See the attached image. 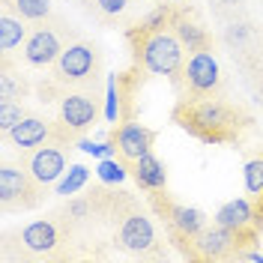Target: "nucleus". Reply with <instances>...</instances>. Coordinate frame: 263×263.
<instances>
[{"label": "nucleus", "mask_w": 263, "mask_h": 263, "mask_svg": "<svg viewBox=\"0 0 263 263\" xmlns=\"http://www.w3.org/2000/svg\"><path fill=\"white\" fill-rule=\"evenodd\" d=\"M171 123L206 147L246 149L263 141L257 111L248 102L236 99L233 93L203 99H177L171 108Z\"/></svg>", "instance_id": "1"}, {"label": "nucleus", "mask_w": 263, "mask_h": 263, "mask_svg": "<svg viewBox=\"0 0 263 263\" xmlns=\"http://www.w3.org/2000/svg\"><path fill=\"white\" fill-rule=\"evenodd\" d=\"M0 260L3 263H69L78 260L72 228L57 210L27 221L21 228H3L0 233Z\"/></svg>", "instance_id": "4"}, {"label": "nucleus", "mask_w": 263, "mask_h": 263, "mask_svg": "<svg viewBox=\"0 0 263 263\" xmlns=\"http://www.w3.org/2000/svg\"><path fill=\"white\" fill-rule=\"evenodd\" d=\"M123 177H129V171H126V164L120 162L117 156H111V159H102V164H99V180H105V182H123Z\"/></svg>", "instance_id": "26"}, {"label": "nucleus", "mask_w": 263, "mask_h": 263, "mask_svg": "<svg viewBox=\"0 0 263 263\" xmlns=\"http://www.w3.org/2000/svg\"><path fill=\"white\" fill-rule=\"evenodd\" d=\"M210 9H200L195 0H174L171 30L180 36L189 54L195 51H221L218 45V27L210 24Z\"/></svg>", "instance_id": "13"}, {"label": "nucleus", "mask_w": 263, "mask_h": 263, "mask_svg": "<svg viewBox=\"0 0 263 263\" xmlns=\"http://www.w3.org/2000/svg\"><path fill=\"white\" fill-rule=\"evenodd\" d=\"M0 9L33 24V21H39V18L54 12V0H0Z\"/></svg>", "instance_id": "22"}, {"label": "nucleus", "mask_w": 263, "mask_h": 263, "mask_svg": "<svg viewBox=\"0 0 263 263\" xmlns=\"http://www.w3.org/2000/svg\"><path fill=\"white\" fill-rule=\"evenodd\" d=\"M105 51L93 36H78L63 54L42 72L57 90H87V87H105Z\"/></svg>", "instance_id": "7"}, {"label": "nucleus", "mask_w": 263, "mask_h": 263, "mask_svg": "<svg viewBox=\"0 0 263 263\" xmlns=\"http://www.w3.org/2000/svg\"><path fill=\"white\" fill-rule=\"evenodd\" d=\"M248 96L254 99V105H257V108H260V111H263V81L257 84L254 90H248Z\"/></svg>", "instance_id": "27"}, {"label": "nucleus", "mask_w": 263, "mask_h": 263, "mask_svg": "<svg viewBox=\"0 0 263 263\" xmlns=\"http://www.w3.org/2000/svg\"><path fill=\"white\" fill-rule=\"evenodd\" d=\"M246 153V197L254 206L257 224L263 228V141L242 149Z\"/></svg>", "instance_id": "19"}, {"label": "nucleus", "mask_w": 263, "mask_h": 263, "mask_svg": "<svg viewBox=\"0 0 263 263\" xmlns=\"http://www.w3.org/2000/svg\"><path fill=\"white\" fill-rule=\"evenodd\" d=\"M144 197H147V203H149V210H153V215H156V221L162 224L171 248H174L180 257H185V260L195 263L197 236L206 230V224H210L213 218L203 213V210H197V206H189V203L177 200L167 189L147 192Z\"/></svg>", "instance_id": "5"}, {"label": "nucleus", "mask_w": 263, "mask_h": 263, "mask_svg": "<svg viewBox=\"0 0 263 263\" xmlns=\"http://www.w3.org/2000/svg\"><path fill=\"white\" fill-rule=\"evenodd\" d=\"M78 147H63V144H45V147H36L21 153V159L27 162L30 174L42 182L45 189H54L60 177L66 174V164L72 162V153Z\"/></svg>", "instance_id": "15"}, {"label": "nucleus", "mask_w": 263, "mask_h": 263, "mask_svg": "<svg viewBox=\"0 0 263 263\" xmlns=\"http://www.w3.org/2000/svg\"><path fill=\"white\" fill-rule=\"evenodd\" d=\"M126 171H129L132 182L138 185L141 195L156 192V189H167V167H164V162L156 156V153H147V156H141V159L129 162L126 164Z\"/></svg>", "instance_id": "18"}, {"label": "nucleus", "mask_w": 263, "mask_h": 263, "mask_svg": "<svg viewBox=\"0 0 263 263\" xmlns=\"http://www.w3.org/2000/svg\"><path fill=\"white\" fill-rule=\"evenodd\" d=\"M93 18V24L108 30H126L141 18V0H90L84 9Z\"/></svg>", "instance_id": "17"}, {"label": "nucleus", "mask_w": 263, "mask_h": 263, "mask_svg": "<svg viewBox=\"0 0 263 263\" xmlns=\"http://www.w3.org/2000/svg\"><path fill=\"white\" fill-rule=\"evenodd\" d=\"M177 99H203L230 93V78L218 60V51H195L185 57L177 78H171Z\"/></svg>", "instance_id": "11"}, {"label": "nucleus", "mask_w": 263, "mask_h": 263, "mask_svg": "<svg viewBox=\"0 0 263 263\" xmlns=\"http://www.w3.org/2000/svg\"><path fill=\"white\" fill-rule=\"evenodd\" d=\"M102 200H105V218H108L114 251H123L138 260L171 257L174 248L167 242L162 224L156 221L147 197L141 200V195H135L126 185L102 180Z\"/></svg>", "instance_id": "2"}, {"label": "nucleus", "mask_w": 263, "mask_h": 263, "mask_svg": "<svg viewBox=\"0 0 263 263\" xmlns=\"http://www.w3.org/2000/svg\"><path fill=\"white\" fill-rule=\"evenodd\" d=\"M81 141H84V135H78V132L72 129L69 123H63L60 117H54L48 108H45V111L30 108V114L3 138V144L12 149V153H27V149L45 147V144L81 147Z\"/></svg>", "instance_id": "12"}, {"label": "nucleus", "mask_w": 263, "mask_h": 263, "mask_svg": "<svg viewBox=\"0 0 263 263\" xmlns=\"http://www.w3.org/2000/svg\"><path fill=\"white\" fill-rule=\"evenodd\" d=\"M206 3V9H210V18L215 21V27L218 24H224V21H230V18L242 15L248 6L254 3V0H203Z\"/></svg>", "instance_id": "24"}, {"label": "nucleus", "mask_w": 263, "mask_h": 263, "mask_svg": "<svg viewBox=\"0 0 263 263\" xmlns=\"http://www.w3.org/2000/svg\"><path fill=\"white\" fill-rule=\"evenodd\" d=\"M78 36H84V30L75 24V21H69L63 12H51V15L39 18V21H33L30 24V33H27V39H24V48H21V57H24V63L36 69V72H45L60 54H63L66 45H72Z\"/></svg>", "instance_id": "9"}, {"label": "nucleus", "mask_w": 263, "mask_h": 263, "mask_svg": "<svg viewBox=\"0 0 263 263\" xmlns=\"http://www.w3.org/2000/svg\"><path fill=\"white\" fill-rule=\"evenodd\" d=\"M51 189L30 174L27 162L21 153H6L0 159V213L15 215V213H33L45 206Z\"/></svg>", "instance_id": "10"}, {"label": "nucleus", "mask_w": 263, "mask_h": 263, "mask_svg": "<svg viewBox=\"0 0 263 263\" xmlns=\"http://www.w3.org/2000/svg\"><path fill=\"white\" fill-rule=\"evenodd\" d=\"M171 15H174V0H159L132 27L123 30L132 66L147 78H167V81L177 78L189 57L180 36L171 30Z\"/></svg>", "instance_id": "3"}, {"label": "nucleus", "mask_w": 263, "mask_h": 263, "mask_svg": "<svg viewBox=\"0 0 263 263\" xmlns=\"http://www.w3.org/2000/svg\"><path fill=\"white\" fill-rule=\"evenodd\" d=\"M213 221L228 224V228H260L257 224V215H254V206H251L248 197H233L224 206H218V213L213 215Z\"/></svg>", "instance_id": "20"}, {"label": "nucleus", "mask_w": 263, "mask_h": 263, "mask_svg": "<svg viewBox=\"0 0 263 263\" xmlns=\"http://www.w3.org/2000/svg\"><path fill=\"white\" fill-rule=\"evenodd\" d=\"M27 114H30V108L24 102H18V99H0V141L15 129Z\"/></svg>", "instance_id": "23"}, {"label": "nucleus", "mask_w": 263, "mask_h": 263, "mask_svg": "<svg viewBox=\"0 0 263 263\" xmlns=\"http://www.w3.org/2000/svg\"><path fill=\"white\" fill-rule=\"evenodd\" d=\"M33 93H36V81H33L30 66L24 63L21 51L18 54L0 51V99L27 102Z\"/></svg>", "instance_id": "16"}, {"label": "nucleus", "mask_w": 263, "mask_h": 263, "mask_svg": "<svg viewBox=\"0 0 263 263\" xmlns=\"http://www.w3.org/2000/svg\"><path fill=\"white\" fill-rule=\"evenodd\" d=\"M27 33H30V21H24V18L0 9V51L18 54V51L24 48Z\"/></svg>", "instance_id": "21"}, {"label": "nucleus", "mask_w": 263, "mask_h": 263, "mask_svg": "<svg viewBox=\"0 0 263 263\" xmlns=\"http://www.w3.org/2000/svg\"><path fill=\"white\" fill-rule=\"evenodd\" d=\"M260 228H228L210 221L197 236L195 263H233V260H263Z\"/></svg>", "instance_id": "8"}, {"label": "nucleus", "mask_w": 263, "mask_h": 263, "mask_svg": "<svg viewBox=\"0 0 263 263\" xmlns=\"http://www.w3.org/2000/svg\"><path fill=\"white\" fill-rule=\"evenodd\" d=\"M36 102L48 108L54 117L69 123L78 135H90L105 117V87H87V90H57L42 75L36 78Z\"/></svg>", "instance_id": "6"}, {"label": "nucleus", "mask_w": 263, "mask_h": 263, "mask_svg": "<svg viewBox=\"0 0 263 263\" xmlns=\"http://www.w3.org/2000/svg\"><path fill=\"white\" fill-rule=\"evenodd\" d=\"M156 141H159V129L144 126L138 117H132V120H114V126L108 132V144H111L114 156L123 164H129L135 159L153 153Z\"/></svg>", "instance_id": "14"}, {"label": "nucleus", "mask_w": 263, "mask_h": 263, "mask_svg": "<svg viewBox=\"0 0 263 263\" xmlns=\"http://www.w3.org/2000/svg\"><path fill=\"white\" fill-rule=\"evenodd\" d=\"M87 177H90V171H87L84 164H75V167H72V174H69L63 182H57V185H54V195L66 197V195H75V192H81L84 185H87Z\"/></svg>", "instance_id": "25"}]
</instances>
